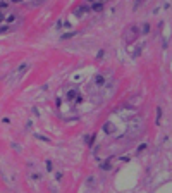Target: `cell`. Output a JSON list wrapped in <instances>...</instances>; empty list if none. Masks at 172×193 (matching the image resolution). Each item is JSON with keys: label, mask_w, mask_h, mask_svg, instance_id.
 Instances as JSON below:
<instances>
[{"label": "cell", "mask_w": 172, "mask_h": 193, "mask_svg": "<svg viewBox=\"0 0 172 193\" xmlns=\"http://www.w3.org/2000/svg\"><path fill=\"white\" fill-rule=\"evenodd\" d=\"M138 35H140L138 26H131V28H129V35H127V38H126V40H127L129 43H133V41L136 40V36H138Z\"/></svg>", "instance_id": "6da1fadb"}, {"label": "cell", "mask_w": 172, "mask_h": 193, "mask_svg": "<svg viewBox=\"0 0 172 193\" xmlns=\"http://www.w3.org/2000/svg\"><path fill=\"white\" fill-rule=\"evenodd\" d=\"M65 98L67 100H81V95H79L78 90H69L67 95H65Z\"/></svg>", "instance_id": "7a4b0ae2"}, {"label": "cell", "mask_w": 172, "mask_h": 193, "mask_svg": "<svg viewBox=\"0 0 172 193\" xmlns=\"http://www.w3.org/2000/svg\"><path fill=\"white\" fill-rule=\"evenodd\" d=\"M91 10H93V12H102V10H103V3H102V2L93 3V5H91Z\"/></svg>", "instance_id": "3957f363"}, {"label": "cell", "mask_w": 172, "mask_h": 193, "mask_svg": "<svg viewBox=\"0 0 172 193\" xmlns=\"http://www.w3.org/2000/svg\"><path fill=\"white\" fill-rule=\"evenodd\" d=\"M88 9H90L88 5H81V7H78V9L74 10V14H76L78 17H81V16H83V12H84V10H88Z\"/></svg>", "instance_id": "277c9868"}, {"label": "cell", "mask_w": 172, "mask_h": 193, "mask_svg": "<svg viewBox=\"0 0 172 193\" xmlns=\"http://www.w3.org/2000/svg\"><path fill=\"white\" fill-rule=\"evenodd\" d=\"M103 83H105V78H103V76H96V78H95V85H98V86H102Z\"/></svg>", "instance_id": "5b68a950"}, {"label": "cell", "mask_w": 172, "mask_h": 193, "mask_svg": "<svg viewBox=\"0 0 172 193\" xmlns=\"http://www.w3.org/2000/svg\"><path fill=\"white\" fill-rule=\"evenodd\" d=\"M103 131H105V133H112V131H114V126H112L110 123H107V124L103 126Z\"/></svg>", "instance_id": "8992f818"}, {"label": "cell", "mask_w": 172, "mask_h": 193, "mask_svg": "<svg viewBox=\"0 0 172 193\" xmlns=\"http://www.w3.org/2000/svg\"><path fill=\"white\" fill-rule=\"evenodd\" d=\"M160 117H162V109L159 107V109H157V124L160 123Z\"/></svg>", "instance_id": "52a82bcc"}, {"label": "cell", "mask_w": 172, "mask_h": 193, "mask_svg": "<svg viewBox=\"0 0 172 193\" xmlns=\"http://www.w3.org/2000/svg\"><path fill=\"white\" fill-rule=\"evenodd\" d=\"M146 147H148V145H146V143H141V145H140V147H138V150H136V152H138V154H141V152H143V150H145V148H146Z\"/></svg>", "instance_id": "ba28073f"}, {"label": "cell", "mask_w": 172, "mask_h": 193, "mask_svg": "<svg viewBox=\"0 0 172 193\" xmlns=\"http://www.w3.org/2000/svg\"><path fill=\"white\" fill-rule=\"evenodd\" d=\"M5 19H7L9 22H14V21H16V16H14V14H10V16H7Z\"/></svg>", "instance_id": "9c48e42d"}, {"label": "cell", "mask_w": 172, "mask_h": 193, "mask_svg": "<svg viewBox=\"0 0 172 193\" xmlns=\"http://www.w3.org/2000/svg\"><path fill=\"white\" fill-rule=\"evenodd\" d=\"M74 35H76V33H67V35H64V36H62V40H69V38H72Z\"/></svg>", "instance_id": "30bf717a"}, {"label": "cell", "mask_w": 172, "mask_h": 193, "mask_svg": "<svg viewBox=\"0 0 172 193\" xmlns=\"http://www.w3.org/2000/svg\"><path fill=\"white\" fill-rule=\"evenodd\" d=\"M47 169H48V171H53V164H52V160H47Z\"/></svg>", "instance_id": "8fae6325"}, {"label": "cell", "mask_w": 172, "mask_h": 193, "mask_svg": "<svg viewBox=\"0 0 172 193\" xmlns=\"http://www.w3.org/2000/svg\"><path fill=\"white\" fill-rule=\"evenodd\" d=\"M10 29V26H0V33H7Z\"/></svg>", "instance_id": "7c38bea8"}, {"label": "cell", "mask_w": 172, "mask_h": 193, "mask_svg": "<svg viewBox=\"0 0 172 193\" xmlns=\"http://www.w3.org/2000/svg\"><path fill=\"white\" fill-rule=\"evenodd\" d=\"M36 138H38V140H41V142H48V138H47V136H43V135H36Z\"/></svg>", "instance_id": "4fadbf2b"}, {"label": "cell", "mask_w": 172, "mask_h": 193, "mask_svg": "<svg viewBox=\"0 0 172 193\" xmlns=\"http://www.w3.org/2000/svg\"><path fill=\"white\" fill-rule=\"evenodd\" d=\"M102 169L109 171V169H110V162H105V164H102Z\"/></svg>", "instance_id": "5bb4252c"}, {"label": "cell", "mask_w": 172, "mask_h": 193, "mask_svg": "<svg viewBox=\"0 0 172 193\" xmlns=\"http://www.w3.org/2000/svg\"><path fill=\"white\" fill-rule=\"evenodd\" d=\"M143 33H150V24H145L143 26Z\"/></svg>", "instance_id": "9a60e30c"}, {"label": "cell", "mask_w": 172, "mask_h": 193, "mask_svg": "<svg viewBox=\"0 0 172 193\" xmlns=\"http://www.w3.org/2000/svg\"><path fill=\"white\" fill-rule=\"evenodd\" d=\"M102 57H103V50H100V52H98V55H96V59H102Z\"/></svg>", "instance_id": "2e32d148"}, {"label": "cell", "mask_w": 172, "mask_h": 193, "mask_svg": "<svg viewBox=\"0 0 172 193\" xmlns=\"http://www.w3.org/2000/svg\"><path fill=\"white\" fill-rule=\"evenodd\" d=\"M7 5H9V3H5V2H0V9H5Z\"/></svg>", "instance_id": "e0dca14e"}, {"label": "cell", "mask_w": 172, "mask_h": 193, "mask_svg": "<svg viewBox=\"0 0 172 193\" xmlns=\"http://www.w3.org/2000/svg\"><path fill=\"white\" fill-rule=\"evenodd\" d=\"M3 19H5V14H3V12H0V22H2Z\"/></svg>", "instance_id": "ac0fdd59"}]
</instances>
